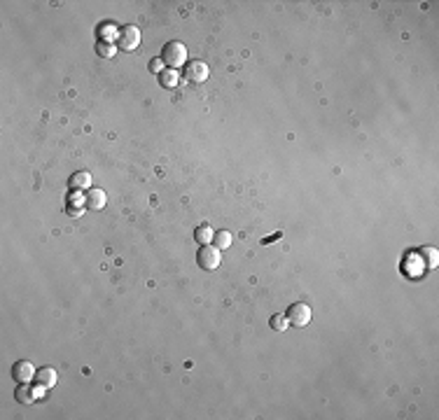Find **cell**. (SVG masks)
<instances>
[{
	"instance_id": "cell-1",
	"label": "cell",
	"mask_w": 439,
	"mask_h": 420,
	"mask_svg": "<svg viewBox=\"0 0 439 420\" xmlns=\"http://www.w3.org/2000/svg\"><path fill=\"white\" fill-rule=\"evenodd\" d=\"M161 59H164V66L175 70V68H180L185 61H187V49H185L183 42H178V40L166 42L164 52H161Z\"/></svg>"
},
{
	"instance_id": "cell-2",
	"label": "cell",
	"mask_w": 439,
	"mask_h": 420,
	"mask_svg": "<svg viewBox=\"0 0 439 420\" xmlns=\"http://www.w3.org/2000/svg\"><path fill=\"white\" fill-rule=\"evenodd\" d=\"M117 47L124 49V52H134L138 44H141V31L136 26H122L117 31Z\"/></svg>"
},
{
	"instance_id": "cell-3",
	"label": "cell",
	"mask_w": 439,
	"mask_h": 420,
	"mask_svg": "<svg viewBox=\"0 0 439 420\" xmlns=\"http://www.w3.org/2000/svg\"><path fill=\"white\" fill-rule=\"evenodd\" d=\"M311 306L309 304H292L290 306V311H287V322L294 324V327H306V324L311 322Z\"/></svg>"
},
{
	"instance_id": "cell-4",
	"label": "cell",
	"mask_w": 439,
	"mask_h": 420,
	"mask_svg": "<svg viewBox=\"0 0 439 420\" xmlns=\"http://www.w3.org/2000/svg\"><path fill=\"white\" fill-rule=\"evenodd\" d=\"M196 262H199V266L206 268V271H215V268L219 266V262H222V257H219V250L213 248V245H203L201 250H199V255H196Z\"/></svg>"
},
{
	"instance_id": "cell-5",
	"label": "cell",
	"mask_w": 439,
	"mask_h": 420,
	"mask_svg": "<svg viewBox=\"0 0 439 420\" xmlns=\"http://www.w3.org/2000/svg\"><path fill=\"white\" fill-rule=\"evenodd\" d=\"M185 79H189L192 84H201L208 79V66L203 61H189L185 63Z\"/></svg>"
},
{
	"instance_id": "cell-6",
	"label": "cell",
	"mask_w": 439,
	"mask_h": 420,
	"mask_svg": "<svg viewBox=\"0 0 439 420\" xmlns=\"http://www.w3.org/2000/svg\"><path fill=\"white\" fill-rule=\"evenodd\" d=\"M35 374L37 371L33 369V364L28 359H21V362H17L12 366V378L17 383H31V381H35Z\"/></svg>"
},
{
	"instance_id": "cell-7",
	"label": "cell",
	"mask_w": 439,
	"mask_h": 420,
	"mask_svg": "<svg viewBox=\"0 0 439 420\" xmlns=\"http://www.w3.org/2000/svg\"><path fill=\"white\" fill-rule=\"evenodd\" d=\"M56 371L52 369V366H42V369H37L35 374V383L40 390H49V388H54L56 385Z\"/></svg>"
},
{
	"instance_id": "cell-8",
	"label": "cell",
	"mask_w": 439,
	"mask_h": 420,
	"mask_svg": "<svg viewBox=\"0 0 439 420\" xmlns=\"http://www.w3.org/2000/svg\"><path fill=\"white\" fill-rule=\"evenodd\" d=\"M105 203H108V196H105L103 189H89L84 194V206L89 210H101Z\"/></svg>"
},
{
	"instance_id": "cell-9",
	"label": "cell",
	"mask_w": 439,
	"mask_h": 420,
	"mask_svg": "<svg viewBox=\"0 0 439 420\" xmlns=\"http://www.w3.org/2000/svg\"><path fill=\"white\" fill-rule=\"evenodd\" d=\"M178 79H180V75H178V70H173V68H168V70H164V73L159 75V84L166 86V89H173V86H178Z\"/></svg>"
},
{
	"instance_id": "cell-10",
	"label": "cell",
	"mask_w": 439,
	"mask_h": 420,
	"mask_svg": "<svg viewBox=\"0 0 439 420\" xmlns=\"http://www.w3.org/2000/svg\"><path fill=\"white\" fill-rule=\"evenodd\" d=\"M89 184H92V175L86 171H79L70 177V187L73 189H89Z\"/></svg>"
},
{
	"instance_id": "cell-11",
	"label": "cell",
	"mask_w": 439,
	"mask_h": 420,
	"mask_svg": "<svg viewBox=\"0 0 439 420\" xmlns=\"http://www.w3.org/2000/svg\"><path fill=\"white\" fill-rule=\"evenodd\" d=\"M14 397H17L21 404H31L33 399H35V392H33V388L28 383H19V390Z\"/></svg>"
},
{
	"instance_id": "cell-12",
	"label": "cell",
	"mask_w": 439,
	"mask_h": 420,
	"mask_svg": "<svg viewBox=\"0 0 439 420\" xmlns=\"http://www.w3.org/2000/svg\"><path fill=\"white\" fill-rule=\"evenodd\" d=\"M213 243H215V248H219V250H227L229 245H232V234L229 231H215L213 234Z\"/></svg>"
},
{
	"instance_id": "cell-13",
	"label": "cell",
	"mask_w": 439,
	"mask_h": 420,
	"mask_svg": "<svg viewBox=\"0 0 439 420\" xmlns=\"http://www.w3.org/2000/svg\"><path fill=\"white\" fill-rule=\"evenodd\" d=\"M117 52V44L112 42H105V40H101V42L96 44V54L101 56V59H112Z\"/></svg>"
},
{
	"instance_id": "cell-14",
	"label": "cell",
	"mask_w": 439,
	"mask_h": 420,
	"mask_svg": "<svg viewBox=\"0 0 439 420\" xmlns=\"http://www.w3.org/2000/svg\"><path fill=\"white\" fill-rule=\"evenodd\" d=\"M194 238H196V241H199L201 245L210 243V241H213V229H210L208 224H201V226H199V229L194 231Z\"/></svg>"
},
{
	"instance_id": "cell-15",
	"label": "cell",
	"mask_w": 439,
	"mask_h": 420,
	"mask_svg": "<svg viewBox=\"0 0 439 420\" xmlns=\"http://www.w3.org/2000/svg\"><path fill=\"white\" fill-rule=\"evenodd\" d=\"M287 327H290L287 315H274L271 317V329H276V332H285Z\"/></svg>"
},
{
	"instance_id": "cell-16",
	"label": "cell",
	"mask_w": 439,
	"mask_h": 420,
	"mask_svg": "<svg viewBox=\"0 0 439 420\" xmlns=\"http://www.w3.org/2000/svg\"><path fill=\"white\" fill-rule=\"evenodd\" d=\"M150 70H152V73H164V59H161V56H159V59H152V61H150Z\"/></svg>"
},
{
	"instance_id": "cell-17",
	"label": "cell",
	"mask_w": 439,
	"mask_h": 420,
	"mask_svg": "<svg viewBox=\"0 0 439 420\" xmlns=\"http://www.w3.org/2000/svg\"><path fill=\"white\" fill-rule=\"evenodd\" d=\"M66 213H68V215H73V217H79V215H82V208H79V206H73V208L68 206Z\"/></svg>"
}]
</instances>
